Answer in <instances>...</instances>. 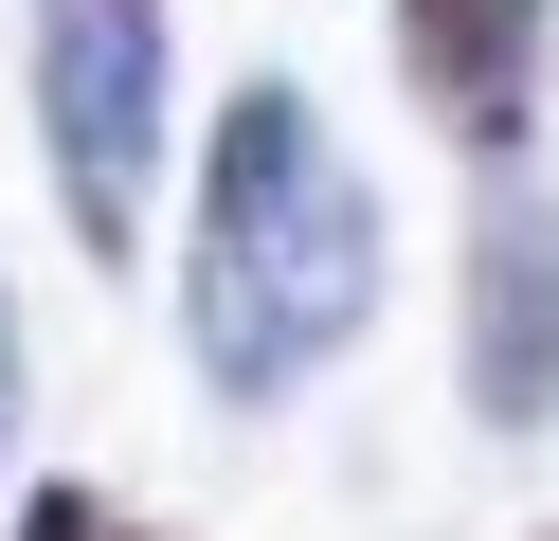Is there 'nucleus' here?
Returning <instances> with one entry per match:
<instances>
[{"label":"nucleus","mask_w":559,"mask_h":541,"mask_svg":"<svg viewBox=\"0 0 559 541\" xmlns=\"http://www.w3.org/2000/svg\"><path fill=\"white\" fill-rule=\"evenodd\" d=\"M379 325V199L343 163V127L307 91H235L199 144V252H181V343L217 397H307L343 343Z\"/></svg>","instance_id":"obj_1"},{"label":"nucleus","mask_w":559,"mask_h":541,"mask_svg":"<svg viewBox=\"0 0 559 541\" xmlns=\"http://www.w3.org/2000/svg\"><path fill=\"white\" fill-rule=\"evenodd\" d=\"M37 163H55L73 252L127 271V235L163 199V0H37Z\"/></svg>","instance_id":"obj_2"},{"label":"nucleus","mask_w":559,"mask_h":541,"mask_svg":"<svg viewBox=\"0 0 559 541\" xmlns=\"http://www.w3.org/2000/svg\"><path fill=\"white\" fill-rule=\"evenodd\" d=\"M469 415L487 433L559 415V199L523 163H487V199H469Z\"/></svg>","instance_id":"obj_3"},{"label":"nucleus","mask_w":559,"mask_h":541,"mask_svg":"<svg viewBox=\"0 0 559 541\" xmlns=\"http://www.w3.org/2000/svg\"><path fill=\"white\" fill-rule=\"evenodd\" d=\"M397 72L469 163H523V127H542V0H397Z\"/></svg>","instance_id":"obj_4"},{"label":"nucleus","mask_w":559,"mask_h":541,"mask_svg":"<svg viewBox=\"0 0 559 541\" xmlns=\"http://www.w3.org/2000/svg\"><path fill=\"white\" fill-rule=\"evenodd\" d=\"M19 541H127V524H109L91 487H37V505H19Z\"/></svg>","instance_id":"obj_5"},{"label":"nucleus","mask_w":559,"mask_h":541,"mask_svg":"<svg viewBox=\"0 0 559 541\" xmlns=\"http://www.w3.org/2000/svg\"><path fill=\"white\" fill-rule=\"evenodd\" d=\"M0 451H19V307H0Z\"/></svg>","instance_id":"obj_6"}]
</instances>
